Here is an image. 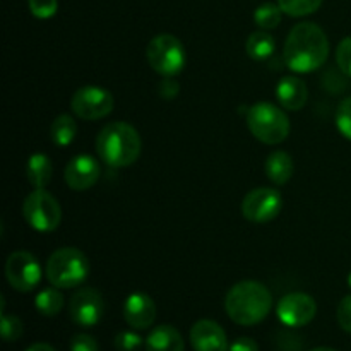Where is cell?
I'll list each match as a JSON object with an SVG mask.
<instances>
[{
  "label": "cell",
  "instance_id": "3957f363",
  "mask_svg": "<svg viewBox=\"0 0 351 351\" xmlns=\"http://www.w3.org/2000/svg\"><path fill=\"white\" fill-rule=\"evenodd\" d=\"M143 141L139 132L127 122H110L96 137V153L112 168H127L141 156Z\"/></svg>",
  "mask_w": 351,
  "mask_h": 351
},
{
  "label": "cell",
  "instance_id": "4dcf8cb0",
  "mask_svg": "<svg viewBox=\"0 0 351 351\" xmlns=\"http://www.w3.org/2000/svg\"><path fill=\"white\" fill-rule=\"evenodd\" d=\"M336 317H338L339 328L345 332H348V335H351V295H348V297H345L339 302Z\"/></svg>",
  "mask_w": 351,
  "mask_h": 351
},
{
  "label": "cell",
  "instance_id": "ffe728a7",
  "mask_svg": "<svg viewBox=\"0 0 351 351\" xmlns=\"http://www.w3.org/2000/svg\"><path fill=\"white\" fill-rule=\"evenodd\" d=\"M276 50V41L267 31H254L245 41V51L252 60L263 62L269 58Z\"/></svg>",
  "mask_w": 351,
  "mask_h": 351
},
{
  "label": "cell",
  "instance_id": "7c38bea8",
  "mask_svg": "<svg viewBox=\"0 0 351 351\" xmlns=\"http://www.w3.org/2000/svg\"><path fill=\"white\" fill-rule=\"evenodd\" d=\"M317 314V304L311 295L304 291L288 293L278 302L276 315L281 324L288 328H302L311 324Z\"/></svg>",
  "mask_w": 351,
  "mask_h": 351
},
{
  "label": "cell",
  "instance_id": "e575fe53",
  "mask_svg": "<svg viewBox=\"0 0 351 351\" xmlns=\"http://www.w3.org/2000/svg\"><path fill=\"white\" fill-rule=\"evenodd\" d=\"M311 351H336L335 348H329V346H319V348H314Z\"/></svg>",
  "mask_w": 351,
  "mask_h": 351
},
{
  "label": "cell",
  "instance_id": "7402d4cb",
  "mask_svg": "<svg viewBox=\"0 0 351 351\" xmlns=\"http://www.w3.org/2000/svg\"><path fill=\"white\" fill-rule=\"evenodd\" d=\"M65 305V297L62 295L60 288L51 287V288H43L40 293L34 298V307L45 317H55L57 314H60L62 308Z\"/></svg>",
  "mask_w": 351,
  "mask_h": 351
},
{
  "label": "cell",
  "instance_id": "d6986e66",
  "mask_svg": "<svg viewBox=\"0 0 351 351\" xmlns=\"http://www.w3.org/2000/svg\"><path fill=\"white\" fill-rule=\"evenodd\" d=\"M53 175V165L45 153L31 154L26 163V178L33 189H45Z\"/></svg>",
  "mask_w": 351,
  "mask_h": 351
},
{
  "label": "cell",
  "instance_id": "d590c367",
  "mask_svg": "<svg viewBox=\"0 0 351 351\" xmlns=\"http://www.w3.org/2000/svg\"><path fill=\"white\" fill-rule=\"evenodd\" d=\"M348 287L351 288V273L348 274Z\"/></svg>",
  "mask_w": 351,
  "mask_h": 351
},
{
  "label": "cell",
  "instance_id": "8992f818",
  "mask_svg": "<svg viewBox=\"0 0 351 351\" xmlns=\"http://www.w3.org/2000/svg\"><path fill=\"white\" fill-rule=\"evenodd\" d=\"M146 60L149 67L161 77H175L184 71L187 53L177 36L161 33L147 43Z\"/></svg>",
  "mask_w": 351,
  "mask_h": 351
},
{
  "label": "cell",
  "instance_id": "e0dca14e",
  "mask_svg": "<svg viewBox=\"0 0 351 351\" xmlns=\"http://www.w3.org/2000/svg\"><path fill=\"white\" fill-rule=\"evenodd\" d=\"M144 348L146 351H185V343L177 328L163 324L147 335Z\"/></svg>",
  "mask_w": 351,
  "mask_h": 351
},
{
  "label": "cell",
  "instance_id": "836d02e7",
  "mask_svg": "<svg viewBox=\"0 0 351 351\" xmlns=\"http://www.w3.org/2000/svg\"><path fill=\"white\" fill-rule=\"evenodd\" d=\"M26 351H57V350H55L51 345H48V343H34V345H31Z\"/></svg>",
  "mask_w": 351,
  "mask_h": 351
},
{
  "label": "cell",
  "instance_id": "30bf717a",
  "mask_svg": "<svg viewBox=\"0 0 351 351\" xmlns=\"http://www.w3.org/2000/svg\"><path fill=\"white\" fill-rule=\"evenodd\" d=\"M283 208V197L273 187L252 189L242 201L243 218L252 223H269L278 218Z\"/></svg>",
  "mask_w": 351,
  "mask_h": 351
},
{
  "label": "cell",
  "instance_id": "f546056e",
  "mask_svg": "<svg viewBox=\"0 0 351 351\" xmlns=\"http://www.w3.org/2000/svg\"><path fill=\"white\" fill-rule=\"evenodd\" d=\"M69 348H71V351H99L98 341L91 335H86V332H79V335L72 336Z\"/></svg>",
  "mask_w": 351,
  "mask_h": 351
},
{
  "label": "cell",
  "instance_id": "44dd1931",
  "mask_svg": "<svg viewBox=\"0 0 351 351\" xmlns=\"http://www.w3.org/2000/svg\"><path fill=\"white\" fill-rule=\"evenodd\" d=\"M75 136H77V123H75L74 117L62 113L57 119L51 122L50 125V139L55 146L67 147L74 143Z\"/></svg>",
  "mask_w": 351,
  "mask_h": 351
},
{
  "label": "cell",
  "instance_id": "6da1fadb",
  "mask_svg": "<svg viewBox=\"0 0 351 351\" xmlns=\"http://www.w3.org/2000/svg\"><path fill=\"white\" fill-rule=\"evenodd\" d=\"M328 36L315 23H300L291 27L283 48V58L288 69L298 74H308L326 64L329 57Z\"/></svg>",
  "mask_w": 351,
  "mask_h": 351
},
{
  "label": "cell",
  "instance_id": "9c48e42d",
  "mask_svg": "<svg viewBox=\"0 0 351 351\" xmlns=\"http://www.w3.org/2000/svg\"><path fill=\"white\" fill-rule=\"evenodd\" d=\"M5 278L14 290L27 293L40 285L41 266L31 252L17 250L7 257Z\"/></svg>",
  "mask_w": 351,
  "mask_h": 351
},
{
  "label": "cell",
  "instance_id": "ba28073f",
  "mask_svg": "<svg viewBox=\"0 0 351 351\" xmlns=\"http://www.w3.org/2000/svg\"><path fill=\"white\" fill-rule=\"evenodd\" d=\"M113 95L99 86H82L72 95L71 108L82 120L105 119L113 110Z\"/></svg>",
  "mask_w": 351,
  "mask_h": 351
},
{
  "label": "cell",
  "instance_id": "5bb4252c",
  "mask_svg": "<svg viewBox=\"0 0 351 351\" xmlns=\"http://www.w3.org/2000/svg\"><path fill=\"white\" fill-rule=\"evenodd\" d=\"M123 319L132 329L143 331L151 328L156 321V304L143 291L130 293L123 302Z\"/></svg>",
  "mask_w": 351,
  "mask_h": 351
},
{
  "label": "cell",
  "instance_id": "4316f807",
  "mask_svg": "<svg viewBox=\"0 0 351 351\" xmlns=\"http://www.w3.org/2000/svg\"><path fill=\"white\" fill-rule=\"evenodd\" d=\"M336 127L345 136L346 139L351 141V96H346L336 110Z\"/></svg>",
  "mask_w": 351,
  "mask_h": 351
},
{
  "label": "cell",
  "instance_id": "d4e9b609",
  "mask_svg": "<svg viewBox=\"0 0 351 351\" xmlns=\"http://www.w3.org/2000/svg\"><path fill=\"white\" fill-rule=\"evenodd\" d=\"M2 338L7 343H14L23 336L24 332V324L17 315H7L5 312H2Z\"/></svg>",
  "mask_w": 351,
  "mask_h": 351
},
{
  "label": "cell",
  "instance_id": "2e32d148",
  "mask_svg": "<svg viewBox=\"0 0 351 351\" xmlns=\"http://www.w3.org/2000/svg\"><path fill=\"white\" fill-rule=\"evenodd\" d=\"M276 98L285 110L298 112L308 99V89L304 79L297 75H287L276 86Z\"/></svg>",
  "mask_w": 351,
  "mask_h": 351
},
{
  "label": "cell",
  "instance_id": "4fadbf2b",
  "mask_svg": "<svg viewBox=\"0 0 351 351\" xmlns=\"http://www.w3.org/2000/svg\"><path fill=\"white\" fill-rule=\"evenodd\" d=\"M99 168L98 160L91 154H77L67 163L64 170V180L69 189L75 192L89 191L96 182L99 180Z\"/></svg>",
  "mask_w": 351,
  "mask_h": 351
},
{
  "label": "cell",
  "instance_id": "603a6c76",
  "mask_svg": "<svg viewBox=\"0 0 351 351\" xmlns=\"http://www.w3.org/2000/svg\"><path fill=\"white\" fill-rule=\"evenodd\" d=\"M281 17H283V10L280 9V5L273 2H266L256 9V12H254V23L261 29L271 31L280 26Z\"/></svg>",
  "mask_w": 351,
  "mask_h": 351
},
{
  "label": "cell",
  "instance_id": "484cf974",
  "mask_svg": "<svg viewBox=\"0 0 351 351\" xmlns=\"http://www.w3.org/2000/svg\"><path fill=\"white\" fill-rule=\"evenodd\" d=\"M113 345H115L117 351H139L144 345H146V341H144L136 331L127 329V331H120L119 335L115 336Z\"/></svg>",
  "mask_w": 351,
  "mask_h": 351
},
{
  "label": "cell",
  "instance_id": "83f0119b",
  "mask_svg": "<svg viewBox=\"0 0 351 351\" xmlns=\"http://www.w3.org/2000/svg\"><path fill=\"white\" fill-rule=\"evenodd\" d=\"M27 7L36 19H50L57 14L58 2L57 0H27Z\"/></svg>",
  "mask_w": 351,
  "mask_h": 351
},
{
  "label": "cell",
  "instance_id": "f1b7e54d",
  "mask_svg": "<svg viewBox=\"0 0 351 351\" xmlns=\"http://www.w3.org/2000/svg\"><path fill=\"white\" fill-rule=\"evenodd\" d=\"M336 64L345 75L351 77V36L343 38L336 48Z\"/></svg>",
  "mask_w": 351,
  "mask_h": 351
},
{
  "label": "cell",
  "instance_id": "d6a6232c",
  "mask_svg": "<svg viewBox=\"0 0 351 351\" xmlns=\"http://www.w3.org/2000/svg\"><path fill=\"white\" fill-rule=\"evenodd\" d=\"M230 351H259V345L252 338H239L230 345Z\"/></svg>",
  "mask_w": 351,
  "mask_h": 351
},
{
  "label": "cell",
  "instance_id": "1f68e13d",
  "mask_svg": "<svg viewBox=\"0 0 351 351\" xmlns=\"http://www.w3.org/2000/svg\"><path fill=\"white\" fill-rule=\"evenodd\" d=\"M158 91H160L161 98L171 99L178 95V91H180V84H178L173 77H163L161 79Z\"/></svg>",
  "mask_w": 351,
  "mask_h": 351
},
{
  "label": "cell",
  "instance_id": "9a60e30c",
  "mask_svg": "<svg viewBox=\"0 0 351 351\" xmlns=\"http://www.w3.org/2000/svg\"><path fill=\"white\" fill-rule=\"evenodd\" d=\"M191 343L194 351H230L225 329L211 319H201L192 326Z\"/></svg>",
  "mask_w": 351,
  "mask_h": 351
},
{
  "label": "cell",
  "instance_id": "8fae6325",
  "mask_svg": "<svg viewBox=\"0 0 351 351\" xmlns=\"http://www.w3.org/2000/svg\"><path fill=\"white\" fill-rule=\"evenodd\" d=\"M103 314H105V300L96 288H81L69 300V315L79 328H93L101 321Z\"/></svg>",
  "mask_w": 351,
  "mask_h": 351
},
{
  "label": "cell",
  "instance_id": "277c9868",
  "mask_svg": "<svg viewBox=\"0 0 351 351\" xmlns=\"http://www.w3.org/2000/svg\"><path fill=\"white\" fill-rule=\"evenodd\" d=\"M45 273L51 287L69 290L88 280L89 261L82 250L75 247H62L48 257Z\"/></svg>",
  "mask_w": 351,
  "mask_h": 351
},
{
  "label": "cell",
  "instance_id": "7a4b0ae2",
  "mask_svg": "<svg viewBox=\"0 0 351 351\" xmlns=\"http://www.w3.org/2000/svg\"><path fill=\"white\" fill-rule=\"evenodd\" d=\"M273 295L263 283L254 280L233 285L225 297V311L239 326H256L269 315Z\"/></svg>",
  "mask_w": 351,
  "mask_h": 351
},
{
  "label": "cell",
  "instance_id": "52a82bcc",
  "mask_svg": "<svg viewBox=\"0 0 351 351\" xmlns=\"http://www.w3.org/2000/svg\"><path fill=\"white\" fill-rule=\"evenodd\" d=\"M23 216L33 230L40 233H50L60 226L62 208L50 192L45 189H34L24 199Z\"/></svg>",
  "mask_w": 351,
  "mask_h": 351
},
{
  "label": "cell",
  "instance_id": "ac0fdd59",
  "mask_svg": "<svg viewBox=\"0 0 351 351\" xmlns=\"http://www.w3.org/2000/svg\"><path fill=\"white\" fill-rule=\"evenodd\" d=\"M293 160L287 151H273L267 156L264 171L274 185H285L293 177Z\"/></svg>",
  "mask_w": 351,
  "mask_h": 351
},
{
  "label": "cell",
  "instance_id": "cb8c5ba5",
  "mask_svg": "<svg viewBox=\"0 0 351 351\" xmlns=\"http://www.w3.org/2000/svg\"><path fill=\"white\" fill-rule=\"evenodd\" d=\"M278 5L290 17H304L314 14L322 5V0H278Z\"/></svg>",
  "mask_w": 351,
  "mask_h": 351
},
{
  "label": "cell",
  "instance_id": "5b68a950",
  "mask_svg": "<svg viewBox=\"0 0 351 351\" xmlns=\"http://www.w3.org/2000/svg\"><path fill=\"white\" fill-rule=\"evenodd\" d=\"M247 127L264 144H281L290 136V120L285 110L269 101H257L247 110Z\"/></svg>",
  "mask_w": 351,
  "mask_h": 351
}]
</instances>
